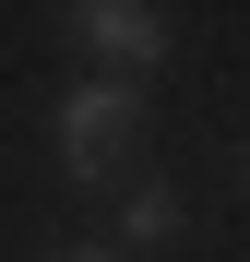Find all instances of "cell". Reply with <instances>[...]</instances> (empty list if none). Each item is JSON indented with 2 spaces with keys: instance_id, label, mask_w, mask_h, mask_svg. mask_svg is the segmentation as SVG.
Returning a JSON list of instances; mask_svg holds the SVG:
<instances>
[{
  "instance_id": "obj_1",
  "label": "cell",
  "mask_w": 250,
  "mask_h": 262,
  "mask_svg": "<svg viewBox=\"0 0 250 262\" xmlns=\"http://www.w3.org/2000/svg\"><path fill=\"white\" fill-rule=\"evenodd\" d=\"M131 155H143L131 83H72V107H60V167L96 191V179H131Z\"/></svg>"
},
{
  "instance_id": "obj_2",
  "label": "cell",
  "mask_w": 250,
  "mask_h": 262,
  "mask_svg": "<svg viewBox=\"0 0 250 262\" xmlns=\"http://www.w3.org/2000/svg\"><path fill=\"white\" fill-rule=\"evenodd\" d=\"M72 36H83V60H107V83H131V72L167 60V12H143V0H83Z\"/></svg>"
},
{
  "instance_id": "obj_3",
  "label": "cell",
  "mask_w": 250,
  "mask_h": 262,
  "mask_svg": "<svg viewBox=\"0 0 250 262\" xmlns=\"http://www.w3.org/2000/svg\"><path fill=\"white\" fill-rule=\"evenodd\" d=\"M119 238H179V191H155V179H143L131 214H119Z\"/></svg>"
},
{
  "instance_id": "obj_4",
  "label": "cell",
  "mask_w": 250,
  "mask_h": 262,
  "mask_svg": "<svg viewBox=\"0 0 250 262\" xmlns=\"http://www.w3.org/2000/svg\"><path fill=\"white\" fill-rule=\"evenodd\" d=\"M60 262H119V250H60Z\"/></svg>"
}]
</instances>
